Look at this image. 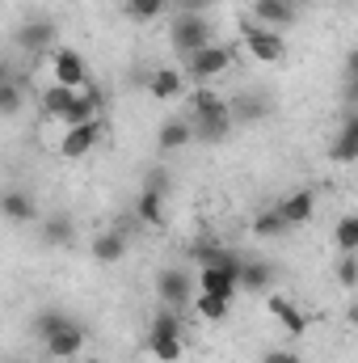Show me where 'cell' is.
<instances>
[{
    "label": "cell",
    "mask_w": 358,
    "mask_h": 363,
    "mask_svg": "<svg viewBox=\"0 0 358 363\" xmlns=\"http://www.w3.org/2000/svg\"><path fill=\"white\" fill-rule=\"evenodd\" d=\"M232 68V47L228 43H207V47H198V51H190L185 55V68H181V77H190V81H215V77H224Z\"/></svg>",
    "instance_id": "cell-1"
},
{
    "label": "cell",
    "mask_w": 358,
    "mask_h": 363,
    "mask_svg": "<svg viewBox=\"0 0 358 363\" xmlns=\"http://www.w3.org/2000/svg\"><path fill=\"white\" fill-rule=\"evenodd\" d=\"M169 38H173V47H178L181 60H185L190 51H198V47H207V43H215L207 13H178V17H173V26H169Z\"/></svg>",
    "instance_id": "cell-2"
},
{
    "label": "cell",
    "mask_w": 358,
    "mask_h": 363,
    "mask_svg": "<svg viewBox=\"0 0 358 363\" xmlns=\"http://www.w3.org/2000/svg\"><path fill=\"white\" fill-rule=\"evenodd\" d=\"M241 43H245L249 55L262 60V64H278V60L287 55L282 34H278V30H266V26H258V21H241Z\"/></svg>",
    "instance_id": "cell-3"
},
{
    "label": "cell",
    "mask_w": 358,
    "mask_h": 363,
    "mask_svg": "<svg viewBox=\"0 0 358 363\" xmlns=\"http://www.w3.org/2000/svg\"><path fill=\"white\" fill-rule=\"evenodd\" d=\"M156 296L165 300V308H190V300H194V279L190 271H181V267H165V271L156 274Z\"/></svg>",
    "instance_id": "cell-4"
},
{
    "label": "cell",
    "mask_w": 358,
    "mask_h": 363,
    "mask_svg": "<svg viewBox=\"0 0 358 363\" xmlns=\"http://www.w3.org/2000/svg\"><path fill=\"white\" fill-rule=\"evenodd\" d=\"M55 38H59V26H55L51 17H30V21H21V26H17V34H13V43H17L25 55L51 51V47H55Z\"/></svg>",
    "instance_id": "cell-5"
},
{
    "label": "cell",
    "mask_w": 358,
    "mask_h": 363,
    "mask_svg": "<svg viewBox=\"0 0 358 363\" xmlns=\"http://www.w3.org/2000/svg\"><path fill=\"white\" fill-rule=\"evenodd\" d=\"M51 77H55V85L85 89V81H89V68H85V60H81L72 47H59V51L51 55Z\"/></svg>",
    "instance_id": "cell-6"
},
{
    "label": "cell",
    "mask_w": 358,
    "mask_h": 363,
    "mask_svg": "<svg viewBox=\"0 0 358 363\" xmlns=\"http://www.w3.org/2000/svg\"><path fill=\"white\" fill-rule=\"evenodd\" d=\"M0 216H4L8 224H34V220H38V203H34L30 190L8 186V190H0Z\"/></svg>",
    "instance_id": "cell-7"
},
{
    "label": "cell",
    "mask_w": 358,
    "mask_h": 363,
    "mask_svg": "<svg viewBox=\"0 0 358 363\" xmlns=\"http://www.w3.org/2000/svg\"><path fill=\"white\" fill-rule=\"evenodd\" d=\"M42 342H47V351H51L55 359H76V355L85 351V325H76V321L68 317V321H64L59 330H51Z\"/></svg>",
    "instance_id": "cell-8"
},
{
    "label": "cell",
    "mask_w": 358,
    "mask_h": 363,
    "mask_svg": "<svg viewBox=\"0 0 358 363\" xmlns=\"http://www.w3.org/2000/svg\"><path fill=\"white\" fill-rule=\"evenodd\" d=\"M97 144H101V118H93V123H81V127H68V135H64L59 152H64L68 161H81V157H89Z\"/></svg>",
    "instance_id": "cell-9"
},
{
    "label": "cell",
    "mask_w": 358,
    "mask_h": 363,
    "mask_svg": "<svg viewBox=\"0 0 358 363\" xmlns=\"http://www.w3.org/2000/svg\"><path fill=\"white\" fill-rule=\"evenodd\" d=\"M190 140L198 144H224L232 135V118L228 114H190Z\"/></svg>",
    "instance_id": "cell-10"
},
{
    "label": "cell",
    "mask_w": 358,
    "mask_h": 363,
    "mask_svg": "<svg viewBox=\"0 0 358 363\" xmlns=\"http://www.w3.org/2000/svg\"><path fill=\"white\" fill-rule=\"evenodd\" d=\"M253 17L249 21H258V26H266V30H282V26H295V4L291 0H253V9H249Z\"/></svg>",
    "instance_id": "cell-11"
},
{
    "label": "cell",
    "mask_w": 358,
    "mask_h": 363,
    "mask_svg": "<svg viewBox=\"0 0 358 363\" xmlns=\"http://www.w3.org/2000/svg\"><path fill=\"white\" fill-rule=\"evenodd\" d=\"M89 254L101 262V267H118L122 258H127V233L122 228H105V233H97L89 245Z\"/></svg>",
    "instance_id": "cell-12"
},
{
    "label": "cell",
    "mask_w": 358,
    "mask_h": 363,
    "mask_svg": "<svg viewBox=\"0 0 358 363\" xmlns=\"http://www.w3.org/2000/svg\"><path fill=\"white\" fill-rule=\"evenodd\" d=\"M329 157H333L337 165H354V161H358V114H354V110H346V118H342V131L333 135V148H329Z\"/></svg>",
    "instance_id": "cell-13"
},
{
    "label": "cell",
    "mask_w": 358,
    "mask_h": 363,
    "mask_svg": "<svg viewBox=\"0 0 358 363\" xmlns=\"http://www.w3.org/2000/svg\"><path fill=\"white\" fill-rule=\"evenodd\" d=\"M42 241L55 245V250H72V241H76V220H72L68 211L42 216Z\"/></svg>",
    "instance_id": "cell-14"
},
{
    "label": "cell",
    "mask_w": 358,
    "mask_h": 363,
    "mask_svg": "<svg viewBox=\"0 0 358 363\" xmlns=\"http://www.w3.org/2000/svg\"><path fill=\"white\" fill-rule=\"evenodd\" d=\"M278 216L287 220V228H291V224H308V220L316 216V190H295V194H287V199L278 203Z\"/></svg>",
    "instance_id": "cell-15"
},
{
    "label": "cell",
    "mask_w": 358,
    "mask_h": 363,
    "mask_svg": "<svg viewBox=\"0 0 358 363\" xmlns=\"http://www.w3.org/2000/svg\"><path fill=\"white\" fill-rule=\"evenodd\" d=\"M101 114V93L93 89H76V97H72V106H68V114L59 118L64 127H81V123H93Z\"/></svg>",
    "instance_id": "cell-16"
},
{
    "label": "cell",
    "mask_w": 358,
    "mask_h": 363,
    "mask_svg": "<svg viewBox=\"0 0 358 363\" xmlns=\"http://www.w3.org/2000/svg\"><path fill=\"white\" fill-rule=\"evenodd\" d=\"M266 114H270V101L258 97V93H241V97L228 101V118H232V123H258V118H266Z\"/></svg>",
    "instance_id": "cell-17"
},
{
    "label": "cell",
    "mask_w": 358,
    "mask_h": 363,
    "mask_svg": "<svg viewBox=\"0 0 358 363\" xmlns=\"http://www.w3.org/2000/svg\"><path fill=\"white\" fill-rule=\"evenodd\" d=\"M194 140H190V123L185 118H165L161 123V131H156V148L161 152H181V148H190Z\"/></svg>",
    "instance_id": "cell-18"
},
{
    "label": "cell",
    "mask_w": 358,
    "mask_h": 363,
    "mask_svg": "<svg viewBox=\"0 0 358 363\" xmlns=\"http://www.w3.org/2000/svg\"><path fill=\"white\" fill-rule=\"evenodd\" d=\"M270 313H274L278 325L291 330V334H304V330H308V313H304L299 304H291L287 296H270Z\"/></svg>",
    "instance_id": "cell-19"
},
{
    "label": "cell",
    "mask_w": 358,
    "mask_h": 363,
    "mask_svg": "<svg viewBox=\"0 0 358 363\" xmlns=\"http://www.w3.org/2000/svg\"><path fill=\"white\" fill-rule=\"evenodd\" d=\"M198 291H207V296H224V300H232L241 287H236V274L228 271H215V267H202L198 271Z\"/></svg>",
    "instance_id": "cell-20"
},
{
    "label": "cell",
    "mask_w": 358,
    "mask_h": 363,
    "mask_svg": "<svg viewBox=\"0 0 358 363\" xmlns=\"http://www.w3.org/2000/svg\"><path fill=\"white\" fill-rule=\"evenodd\" d=\"M270 283H274V267L270 262H241L236 287H245V291H270Z\"/></svg>",
    "instance_id": "cell-21"
},
{
    "label": "cell",
    "mask_w": 358,
    "mask_h": 363,
    "mask_svg": "<svg viewBox=\"0 0 358 363\" xmlns=\"http://www.w3.org/2000/svg\"><path fill=\"white\" fill-rule=\"evenodd\" d=\"M148 89H152L156 101H173V97L185 89V77H181L178 68H156V72H152V81H148Z\"/></svg>",
    "instance_id": "cell-22"
},
{
    "label": "cell",
    "mask_w": 358,
    "mask_h": 363,
    "mask_svg": "<svg viewBox=\"0 0 358 363\" xmlns=\"http://www.w3.org/2000/svg\"><path fill=\"white\" fill-rule=\"evenodd\" d=\"M135 216H139V224H161L165 220V194L144 186L139 199H135Z\"/></svg>",
    "instance_id": "cell-23"
},
{
    "label": "cell",
    "mask_w": 358,
    "mask_h": 363,
    "mask_svg": "<svg viewBox=\"0 0 358 363\" xmlns=\"http://www.w3.org/2000/svg\"><path fill=\"white\" fill-rule=\"evenodd\" d=\"M165 9H169V0H122V13H127V21H135V26H148V21H156Z\"/></svg>",
    "instance_id": "cell-24"
},
{
    "label": "cell",
    "mask_w": 358,
    "mask_h": 363,
    "mask_svg": "<svg viewBox=\"0 0 358 363\" xmlns=\"http://www.w3.org/2000/svg\"><path fill=\"white\" fill-rule=\"evenodd\" d=\"M194 313L202 317V321H224L228 317V308H232V300H224V296H207V291H194Z\"/></svg>",
    "instance_id": "cell-25"
},
{
    "label": "cell",
    "mask_w": 358,
    "mask_h": 363,
    "mask_svg": "<svg viewBox=\"0 0 358 363\" xmlns=\"http://www.w3.org/2000/svg\"><path fill=\"white\" fill-rule=\"evenodd\" d=\"M72 97H76V89H68V85H47V93H42V114L47 118H64L68 106H72Z\"/></svg>",
    "instance_id": "cell-26"
},
{
    "label": "cell",
    "mask_w": 358,
    "mask_h": 363,
    "mask_svg": "<svg viewBox=\"0 0 358 363\" xmlns=\"http://www.w3.org/2000/svg\"><path fill=\"white\" fill-rule=\"evenodd\" d=\"M190 114H228V97H219L207 85H198V89L190 93Z\"/></svg>",
    "instance_id": "cell-27"
},
{
    "label": "cell",
    "mask_w": 358,
    "mask_h": 363,
    "mask_svg": "<svg viewBox=\"0 0 358 363\" xmlns=\"http://www.w3.org/2000/svg\"><path fill=\"white\" fill-rule=\"evenodd\" d=\"M198 262H202V267H215V271H228V274L241 271V258H236L232 250H219V245H202V250H198Z\"/></svg>",
    "instance_id": "cell-28"
},
{
    "label": "cell",
    "mask_w": 358,
    "mask_h": 363,
    "mask_svg": "<svg viewBox=\"0 0 358 363\" xmlns=\"http://www.w3.org/2000/svg\"><path fill=\"white\" fill-rule=\"evenodd\" d=\"M282 233H287V220L278 216V207H266V211H258V216H253V237L274 241V237H282Z\"/></svg>",
    "instance_id": "cell-29"
},
{
    "label": "cell",
    "mask_w": 358,
    "mask_h": 363,
    "mask_svg": "<svg viewBox=\"0 0 358 363\" xmlns=\"http://www.w3.org/2000/svg\"><path fill=\"white\" fill-rule=\"evenodd\" d=\"M21 106H25V85H21V81L0 85V118H17Z\"/></svg>",
    "instance_id": "cell-30"
},
{
    "label": "cell",
    "mask_w": 358,
    "mask_h": 363,
    "mask_svg": "<svg viewBox=\"0 0 358 363\" xmlns=\"http://www.w3.org/2000/svg\"><path fill=\"white\" fill-rule=\"evenodd\" d=\"M148 338H181V317L173 313V308H161V313L152 317Z\"/></svg>",
    "instance_id": "cell-31"
},
{
    "label": "cell",
    "mask_w": 358,
    "mask_h": 363,
    "mask_svg": "<svg viewBox=\"0 0 358 363\" xmlns=\"http://www.w3.org/2000/svg\"><path fill=\"white\" fill-rule=\"evenodd\" d=\"M333 241H337V250H342V254H354V250H358V216H342V220H337Z\"/></svg>",
    "instance_id": "cell-32"
},
{
    "label": "cell",
    "mask_w": 358,
    "mask_h": 363,
    "mask_svg": "<svg viewBox=\"0 0 358 363\" xmlns=\"http://www.w3.org/2000/svg\"><path fill=\"white\" fill-rule=\"evenodd\" d=\"M156 363H178L181 359V338H148Z\"/></svg>",
    "instance_id": "cell-33"
},
{
    "label": "cell",
    "mask_w": 358,
    "mask_h": 363,
    "mask_svg": "<svg viewBox=\"0 0 358 363\" xmlns=\"http://www.w3.org/2000/svg\"><path fill=\"white\" fill-rule=\"evenodd\" d=\"M64 321H68V313H59V308H42V313L34 317V334H38V338H47V334H51V330H59Z\"/></svg>",
    "instance_id": "cell-34"
},
{
    "label": "cell",
    "mask_w": 358,
    "mask_h": 363,
    "mask_svg": "<svg viewBox=\"0 0 358 363\" xmlns=\"http://www.w3.org/2000/svg\"><path fill=\"white\" fill-rule=\"evenodd\" d=\"M337 283H342V287H354V283H358V262H354V254H342V262H337Z\"/></svg>",
    "instance_id": "cell-35"
},
{
    "label": "cell",
    "mask_w": 358,
    "mask_h": 363,
    "mask_svg": "<svg viewBox=\"0 0 358 363\" xmlns=\"http://www.w3.org/2000/svg\"><path fill=\"white\" fill-rule=\"evenodd\" d=\"M173 4H178V13H207L215 0H173Z\"/></svg>",
    "instance_id": "cell-36"
},
{
    "label": "cell",
    "mask_w": 358,
    "mask_h": 363,
    "mask_svg": "<svg viewBox=\"0 0 358 363\" xmlns=\"http://www.w3.org/2000/svg\"><path fill=\"white\" fill-rule=\"evenodd\" d=\"M262 363H299V355H295V351H266Z\"/></svg>",
    "instance_id": "cell-37"
},
{
    "label": "cell",
    "mask_w": 358,
    "mask_h": 363,
    "mask_svg": "<svg viewBox=\"0 0 358 363\" xmlns=\"http://www.w3.org/2000/svg\"><path fill=\"white\" fill-rule=\"evenodd\" d=\"M8 81H21V77L13 72V64H8V60H0V85H8Z\"/></svg>",
    "instance_id": "cell-38"
},
{
    "label": "cell",
    "mask_w": 358,
    "mask_h": 363,
    "mask_svg": "<svg viewBox=\"0 0 358 363\" xmlns=\"http://www.w3.org/2000/svg\"><path fill=\"white\" fill-rule=\"evenodd\" d=\"M165 186H169V182H165L161 169H156V174H148V190H161V194H165Z\"/></svg>",
    "instance_id": "cell-39"
},
{
    "label": "cell",
    "mask_w": 358,
    "mask_h": 363,
    "mask_svg": "<svg viewBox=\"0 0 358 363\" xmlns=\"http://www.w3.org/2000/svg\"><path fill=\"white\" fill-rule=\"evenodd\" d=\"M4 363H30V359H4Z\"/></svg>",
    "instance_id": "cell-40"
},
{
    "label": "cell",
    "mask_w": 358,
    "mask_h": 363,
    "mask_svg": "<svg viewBox=\"0 0 358 363\" xmlns=\"http://www.w3.org/2000/svg\"><path fill=\"white\" fill-rule=\"evenodd\" d=\"M85 363H101V359H85Z\"/></svg>",
    "instance_id": "cell-41"
}]
</instances>
